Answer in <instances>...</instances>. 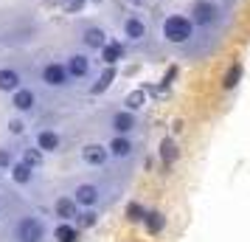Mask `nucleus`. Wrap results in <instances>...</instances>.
<instances>
[{
    "instance_id": "obj_19",
    "label": "nucleus",
    "mask_w": 250,
    "mask_h": 242,
    "mask_svg": "<svg viewBox=\"0 0 250 242\" xmlns=\"http://www.w3.org/2000/svg\"><path fill=\"white\" fill-rule=\"evenodd\" d=\"M54 237H57V242H76V228L68 225V222H62V225H57Z\"/></svg>"
},
{
    "instance_id": "obj_23",
    "label": "nucleus",
    "mask_w": 250,
    "mask_h": 242,
    "mask_svg": "<svg viewBox=\"0 0 250 242\" xmlns=\"http://www.w3.org/2000/svg\"><path fill=\"white\" fill-rule=\"evenodd\" d=\"M113 79H115V68L110 65V68H107V70L102 73V79H99L96 85H93V93H102V90H107V88H110V82H113Z\"/></svg>"
},
{
    "instance_id": "obj_4",
    "label": "nucleus",
    "mask_w": 250,
    "mask_h": 242,
    "mask_svg": "<svg viewBox=\"0 0 250 242\" xmlns=\"http://www.w3.org/2000/svg\"><path fill=\"white\" fill-rule=\"evenodd\" d=\"M42 82L45 85H51V88H62L65 82H68V68L65 65H45V70H42Z\"/></svg>"
},
{
    "instance_id": "obj_29",
    "label": "nucleus",
    "mask_w": 250,
    "mask_h": 242,
    "mask_svg": "<svg viewBox=\"0 0 250 242\" xmlns=\"http://www.w3.org/2000/svg\"><path fill=\"white\" fill-rule=\"evenodd\" d=\"M129 3H135V6H141V3H144V0H129Z\"/></svg>"
},
{
    "instance_id": "obj_5",
    "label": "nucleus",
    "mask_w": 250,
    "mask_h": 242,
    "mask_svg": "<svg viewBox=\"0 0 250 242\" xmlns=\"http://www.w3.org/2000/svg\"><path fill=\"white\" fill-rule=\"evenodd\" d=\"M107 147H102V144H87L84 150H82V158H84V163H90V166H102L104 161H107Z\"/></svg>"
},
{
    "instance_id": "obj_15",
    "label": "nucleus",
    "mask_w": 250,
    "mask_h": 242,
    "mask_svg": "<svg viewBox=\"0 0 250 242\" xmlns=\"http://www.w3.org/2000/svg\"><path fill=\"white\" fill-rule=\"evenodd\" d=\"M104 43H107V34L102 28H87L84 31V45L87 48H104Z\"/></svg>"
},
{
    "instance_id": "obj_17",
    "label": "nucleus",
    "mask_w": 250,
    "mask_h": 242,
    "mask_svg": "<svg viewBox=\"0 0 250 242\" xmlns=\"http://www.w3.org/2000/svg\"><path fill=\"white\" fill-rule=\"evenodd\" d=\"M144 222H146L149 234H158V231H163V225H166V217H163V214H158V211H149L146 217H144Z\"/></svg>"
},
{
    "instance_id": "obj_26",
    "label": "nucleus",
    "mask_w": 250,
    "mask_h": 242,
    "mask_svg": "<svg viewBox=\"0 0 250 242\" xmlns=\"http://www.w3.org/2000/svg\"><path fill=\"white\" fill-rule=\"evenodd\" d=\"M76 217H79L82 228H90V225H96V211H84V214H76Z\"/></svg>"
},
{
    "instance_id": "obj_24",
    "label": "nucleus",
    "mask_w": 250,
    "mask_h": 242,
    "mask_svg": "<svg viewBox=\"0 0 250 242\" xmlns=\"http://www.w3.org/2000/svg\"><path fill=\"white\" fill-rule=\"evenodd\" d=\"M239 79H242V65H233V68L225 73V82H222V88L225 90H230V88H236Z\"/></svg>"
},
{
    "instance_id": "obj_28",
    "label": "nucleus",
    "mask_w": 250,
    "mask_h": 242,
    "mask_svg": "<svg viewBox=\"0 0 250 242\" xmlns=\"http://www.w3.org/2000/svg\"><path fill=\"white\" fill-rule=\"evenodd\" d=\"M3 166H12V155L6 150H0V169H3Z\"/></svg>"
},
{
    "instance_id": "obj_16",
    "label": "nucleus",
    "mask_w": 250,
    "mask_h": 242,
    "mask_svg": "<svg viewBox=\"0 0 250 242\" xmlns=\"http://www.w3.org/2000/svg\"><path fill=\"white\" fill-rule=\"evenodd\" d=\"M14 107H17V110H31V107H34V93L31 90H14Z\"/></svg>"
},
{
    "instance_id": "obj_13",
    "label": "nucleus",
    "mask_w": 250,
    "mask_h": 242,
    "mask_svg": "<svg viewBox=\"0 0 250 242\" xmlns=\"http://www.w3.org/2000/svg\"><path fill=\"white\" fill-rule=\"evenodd\" d=\"M37 147H40L42 152H54L59 147V135L51 132V130H42V132L37 135Z\"/></svg>"
},
{
    "instance_id": "obj_9",
    "label": "nucleus",
    "mask_w": 250,
    "mask_h": 242,
    "mask_svg": "<svg viewBox=\"0 0 250 242\" xmlns=\"http://www.w3.org/2000/svg\"><path fill=\"white\" fill-rule=\"evenodd\" d=\"M121 57H124V45H121V43H104V48H102L104 65H115Z\"/></svg>"
},
{
    "instance_id": "obj_27",
    "label": "nucleus",
    "mask_w": 250,
    "mask_h": 242,
    "mask_svg": "<svg viewBox=\"0 0 250 242\" xmlns=\"http://www.w3.org/2000/svg\"><path fill=\"white\" fill-rule=\"evenodd\" d=\"M9 130H12L14 135H20V132H23V130H25V124H23V121H20V118H12V121H9Z\"/></svg>"
},
{
    "instance_id": "obj_3",
    "label": "nucleus",
    "mask_w": 250,
    "mask_h": 242,
    "mask_svg": "<svg viewBox=\"0 0 250 242\" xmlns=\"http://www.w3.org/2000/svg\"><path fill=\"white\" fill-rule=\"evenodd\" d=\"M191 23L197 25H211L216 20V14H219V9H216V3H211V0H197L191 9Z\"/></svg>"
},
{
    "instance_id": "obj_8",
    "label": "nucleus",
    "mask_w": 250,
    "mask_h": 242,
    "mask_svg": "<svg viewBox=\"0 0 250 242\" xmlns=\"http://www.w3.org/2000/svg\"><path fill=\"white\" fill-rule=\"evenodd\" d=\"M87 70H90V59H87V57L76 54V57L68 59V76H76V79H82V76H87Z\"/></svg>"
},
{
    "instance_id": "obj_20",
    "label": "nucleus",
    "mask_w": 250,
    "mask_h": 242,
    "mask_svg": "<svg viewBox=\"0 0 250 242\" xmlns=\"http://www.w3.org/2000/svg\"><path fill=\"white\" fill-rule=\"evenodd\" d=\"M124 104H126V110H129V113H132V110H141V107L146 104V93H144V90H132L129 96H126Z\"/></svg>"
},
{
    "instance_id": "obj_2",
    "label": "nucleus",
    "mask_w": 250,
    "mask_h": 242,
    "mask_svg": "<svg viewBox=\"0 0 250 242\" xmlns=\"http://www.w3.org/2000/svg\"><path fill=\"white\" fill-rule=\"evenodd\" d=\"M42 234H45V228H42V222L34 220V217H25V220L17 222V242H40Z\"/></svg>"
},
{
    "instance_id": "obj_7",
    "label": "nucleus",
    "mask_w": 250,
    "mask_h": 242,
    "mask_svg": "<svg viewBox=\"0 0 250 242\" xmlns=\"http://www.w3.org/2000/svg\"><path fill=\"white\" fill-rule=\"evenodd\" d=\"M113 130L118 132V135H126L129 130H135V115L129 113V110H124V113H115L113 115Z\"/></svg>"
},
{
    "instance_id": "obj_10",
    "label": "nucleus",
    "mask_w": 250,
    "mask_h": 242,
    "mask_svg": "<svg viewBox=\"0 0 250 242\" xmlns=\"http://www.w3.org/2000/svg\"><path fill=\"white\" fill-rule=\"evenodd\" d=\"M54 211H57V217L59 220H73L76 217V200H70V197H59L57 200V206H54Z\"/></svg>"
},
{
    "instance_id": "obj_18",
    "label": "nucleus",
    "mask_w": 250,
    "mask_h": 242,
    "mask_svg": "<svg viewBox=\"0 0 250 242\" xmlns=\"http://www.w3.org/2000/svg\"><path fill=\"white\" fill-rule=\"evenodd\" d=\"M12 177H14V183L25 186L28 180H31V166H25V163H14L12 166Z\"/></svg>"
},
{
    "instance_id": "obj_21",
    "label": "nucleus",
    "mask_w": 250,
    "mask_h": 242,
    "mask_svg": "<svg viewBox=\"0 0 250 242\" xmlns=\"http://www.w3.org/2000/svg\"><path fill=\"white\" fill-rule=\"evenodd\" d=\"M23 163H25V166H31V169L42 166V150H40V147H34V150H25L23 152Z\"/></svg>"
},
{
    "instance_id": "obj_12",
    "label": "nucleus",
    "mask_w": 250,
    "mask_h": 242,
    "mask_svg": "<svg viewBox=\"0 0 250 242\" xmlns=\"http://www.w3.org/2000/svg\"><path fill=\"white\" fill-rule=\"evenodd\" d=\"M17 88H20V73L12 68L0 70V90H17Z\"/></svg>"
},
{
    "instance_id": "obj_1",
    "label": "nucleus",
    "mask_w": 250,
    "mask_h": 242,
    "mask_svg": "<svg viewBox=\"0 0 250 242\" xmlns=\"http://www.w3.org/2000/svg\"><path fill=\"white\" fill-rule=\"evenodd\" d=\"M194 34V23L188 17H183V14H171L163 20V37L174 43V45H183V43H188Z\"/></svg>"
},
{
    "instance_id": "obj_14",
    "label": "nucleus",
    "mask_w": 250,
    "mask_h": 242,
    "mask_svg": "<svg viewBox=\"0 0 250 242\" xmlns=\"http://www.w3.org/2000/svg\"><path fill=\"white\" fill-rule=\"evenodd\" d=\"M107 152H113L115 158H126L129 152H132V144H129V138H124V135H118V138L110 141V147H107Z\"/></svg>"
},
{
    "instance_id": "obj_6",
    "label": "nucleus",
    "mask_w": 250,
    "mask_h": 242,
    "mask_svg": "<svg viewBox=\"0 0 250 242\" xmlns=\"http://www.w3.org/2000/svg\"><path fill=\"white\" fill-rule=\"evenodd\" d=\"M73 200H76V206L93 208L96 203H99V189H96L93 183H84V186H79V189H76V197H73Z\"/></svg>"
},
{
    "instance_id": "obj_25",
    "label": "nucleus",
    "mask_w": 250,
    "mask_h": 242,
    "mask_svg": "<svg viewBox=\"0 0 250 242\" xmlns=\"http://www.w3.org/2000/svg\"><path fill=\"white\" fill-rule=\"evenodd\" d=\"M126 217L132 220V222H141V220L146 217V211H144L141 203H129V206H126Z\"/></svg>"
},
{
    "instance_id": "obj_30",
    "label": "nucleus",
    "mask_w": 250,
    "mask_h": 242,
    "mask_svg": "<svg viewBox=\"0 0 250 242\" xmlns=\"http://www.w3.org/2000/svg\"><path fill=\"white\" fill-rule=\"evenodd\" d=\"M96 3H99V0H96Z\"/></svg>"
},
{
    "instance_id": "obj_11",
    "label": "nucleus",
    "mask_w": 250,
    "mask_h": 242,
    "mask_svg": "<svg viewBox=\"0 0 250 242\" xmlns=\"http://www.w3.org/2000/svg\"><path fill=\"white\" fill-rule=\"evenodd\" d=\"M124 34L129 37V40H144V37H146V25H144V20L129 17V20L124 23Z\"/></svg>"
},
{
    "instance_id": "obj_22",
    "label": "nucleus",
    "mask_w": 250,
    "mask_h": 242,
    "mask_svg": "<svg viewBox=\"0 0 250 242\" xmlns=\"http://www.w3.org/2000/svg\"><path fill=\"white\" fill-rule=\"evenodd\" d=\"M160 158H163L166 163L177 161V147H174V141H171V138H166L163 144H160Z\"/></svg>"
}]
</instances>
